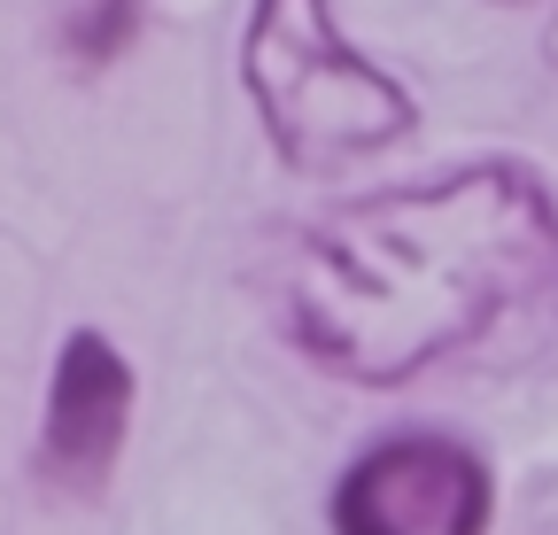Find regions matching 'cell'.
Masks as SVG:
<instances>
[{
	"label": "cell",
	"instance_id": "6da1fadb",
	"mask_svg": "<svg viewBox=\"0 0 558 535\" xmlns=\"http://www.w3.org/2000/svg\"><path fill=\"white\" fill-rule=\"evenodd\" d=\"M271 303L318 373L411 388L558 303V194L520 156L349 194L288 233Z\"/></svg>",
	"mask_w": 558,
	"mask_h": 535
},
{
	"label": "cell",
	"instance_id": "3957f363",
	"mask_svg": "<svg viewBox=\"0 0 558 535\" xmlns=\"http://www.w3.org/2000/svg\"><path fill=\"white\" fill-rule=\"evenodd\" d=\"M326 527L333 535H488L497 527V465L442 427L380 435L333 474Z\"/></svg>",
	"mask_w": 558,
	"mask_h": 535
},
{
	"label": "cell",
	"instance_id": "277c9868",
	"mask_svg": "<svg viewBox=\"0 0 558 535\" xmlns=\"http://www.w3.org/2000/svg\"><path fill=\"white\" fill-rule=\"evenodd\" d=\"M132 412H140V373L132 357L109 342L101 326H70L47 365V396H39V442H32V474L47 497L62 504H94L132 442Z\"/></svg>",
	"mask_w": 558,
	"mask_h": 535
},
{
	"label": "cell",
	"instance_id": "52a82bcc",
	"mask_svg": "<svg viewBox=\"0 0 558 535\" xmlns=\"http://www.w3.org/2000/svg\"><path fill=\"white\" fill-rule=\"evenodd\" d=\"M488 9H527V0H488Z\"/></svg>",
	"mask_w": 558,
	"mask_h": 535
},
{
	"label": "cell",
	"instance_id": "5b68a950",
	"mask_svg": "<svg viewBox=\"0 0 558 535\" xmlns=\"http://www.w3.org/2000/svg\"><path fill=\"white\" fill-rule=\"evenodd\" d=\"M148 32V0H62L54 9V54L78 78H101L140 47Z\"/></svg>",
	"mask_w": 558,
	"mask_h": 535
},
{
	"label": "cell",
	"instance_id": "7a4b0ae2",
	"mask_svg": "<svg viewBox=\"0 0 558 535\" xmlns=\"http://www.w3.org/2000/svg\"><path fill=\"white\" fill-rule=\"evenodd\" d=\"M241 94L264 124L271 156L333 179L349 163H373L418 132V94L403 71L341 24V0H248L241 16Z\"/></svg>",
	"mask_w": 558,
	"mask_h": 535
},
{
	"label": "cell",
	"instance_id": "8992f818",
	"mask_svg": "<svg viewBox=\"0 0 558 535\" xmlns=\"http://www.w3.org/2000/svg\"><path fill=\"white\" fill-rule=\"evenodd\" d=\"M543 62L558 71V9H550V24H543Z\"/></svg>",
	"mask_w": 558,
	"mask_h": 535
}]
</instances>
